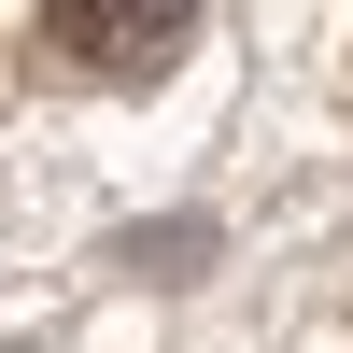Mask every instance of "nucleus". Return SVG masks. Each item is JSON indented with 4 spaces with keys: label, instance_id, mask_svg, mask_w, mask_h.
Returning a JSON list of instances; mask_svg holds the SVG:
<instances>
[{
    "label": "nucleus",
    "instance_id": "f257e3e1",
    "mask_svg": "<svg viewBox=\"0 0 353 353\" xmlns=\"http://www.w3.org/2000/svg\"><path fill=\"white\" fill-rule=\"evenodd\" d=\"M184 28H198V0H43L57 71H85V85H156L184 57Z\"/></svg>",
    "mask_w": 353,
    "mask_h": 353
}]
</instances>
